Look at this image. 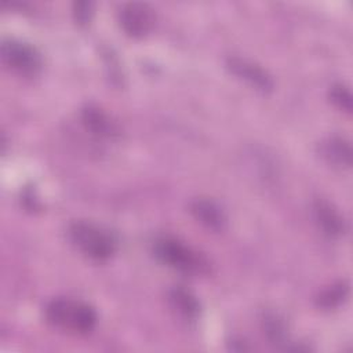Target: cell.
<instances>
[{
	"mask_svg": "<svg viewBox=\"0 0 353 353\" xmlns=\"http://www.w3.org/2000/svg\"><path fill=\"white\" fill-rule=\"evenodd\" d=\"M47 321L70 334H87L97 324V313L88 303L72 298H55L46 306Z\"/></svg>",
	"mask_w": 353,
	"mask_h": 353,
	"instance_id": "cell-1",
	"label": "cell"
},
{
	"mask_svg": "<svg viewBox=\"0 0 353 353\" xmlns=\"http://www.w3.org/2000/svg\"><path fill=\"white\" fill-rule=\"evenodd\" d=\"M68 234L72 244L91 259L105 261L116 251L117 243L114 236L92 222L76 221L70 223Z\"/></svg>",
	"mask_w": 353,
	"mask_h": 353,
	"instance_id": "cell-2",
	"label": "cell"
},
{
	"mask_svg": "<svg viewBox=\"0 0 353 353\" xmlns=\"http://www.w3.org/2000/svg\"><path fill=\"white\" fill-rule=\"evenodd\" d=\"M154 255L164 265L185 274H205L210 270L208 261L196 250L174 237H161L153 247Z\"/></svg>",
	"mask_w": 353,
	"mask_h": 353,
	"instance_id": "cell-3",
	"label": "cell"
},
{
	"mask_svg": "<svg viewBox=\"0 0 353 353\" xmlns=\"http://www.w3.org/2000/svg\"><path fill=\"white\" fill-rule=\"evenodd\" d=\"M1 59L14 72L22 76H34L41 68L40 54L32 46L15 40L6 39L1 43Z\"/></svg>",
	"mask_w": 353,
	"mask_h": 353,
	"instance_id": "cell-4",
	"label": "cell"
},
{
	"mask_svg": "<svg viewBox=\"0 0 353 353\" xmlns=\"http://www.w3.org/2000/svg\"><path fill=\"white\" fill-rule=\"evenodd\" d=\"M119 21L127 34L141 37L154 25V12L148 4L127 3L120 8Z\"/></svg>",
	"mask_w": 353,
	"mask_h": 353,
	"instance_id": "cell-5",
	"label": "cell"
},
{
	"mask_svg": "<svg viewBox=\"0 0 353 353\" xmlns=\"http://www.w3.org/2000/svg\"><path fill=\"white\" fill-rule=\"evenodd\" d=\"M228 68L237 77L245 80L252 87H255L261 91H269L273 87V81H272L270 76L263 69H261L259 66H256L252 62L233 57V58H229Z\"/></svg>",
	"mask_w": 353,
	"mask_h": 353,
	"instance_id": "cell-6",
	"label": "cell"
},
{
	"mask_svg": "<svg viewBox=\"0 0 353 353\" xmlns=\"http://www.w3.org/2000/svg\"><path fill=\"white\" fill-rule=\"evenodd\" d=\"M313 211L319 226L324 230L325 234L335 237L345 232L343 218L330 203L317 200L313 205Z\"/></svg>",
	"mask_w": 353,
	"mask_h": 353,
	"instance_id": "cell-7",
	"label": "cell"
},
{
	"mask_svg": "<svg viewBox=\"0 0 353 353\" xmlns=\"http://www.w3.org/2000/svg\"><path fill=\"white\" fill-rule=\"evenodd\" d=\"M320 152H321V156L328 163H332L341 167L350 165L352 149H350V143L343 138H336V137L328 138L321 143Z\"/></svg>",
	"mask_w": 353,
	"mask_h": 353,
	"instance_id": "cell-8",
	"label": "cell"
},
{
	"mask_svg": "<svg viewBox=\"0 0 353 353\" xmlns=\"http://www.w3.org/2000/svg\"><path fill=\"white\" fill-rule=\"evenodd\" d=\"M83 121L94 134L101 137L113 138L119 135V128L116 123H113L103 112H101L98 108L88 106L83 110Z\"/></svg>",
	"mask_w": 353,
	"mask_h": 353,
	"instance_id": "cell-9",
	"label": "cell"
},
{
	"mask_svg": "<svg viewBox=\"0 0 353 353\" xmlns=\"http://www.w3.org/2000/svg\"><path fill=\"white\" fill-rule=\"evenodd\" d=\"M190 210L193 212V215L201 222L204 223L207 228L219 230L223 228L225 225V216L223 212L221 211V208L208 200H196L192 203Z\"/></svg>",
	"mask_w": 353,
	"mask_h": 353,
	"instance_id": "cell-10",
	"label": "cell"
},
{
	"mask_svg": "<svg viewBox=\"0 0 353 353\" xmlns=\"http://www.w3.org/2000/svg\"><path fill=\"white\" fill-rule=\"evenodd\" d=\"M170 301L172 306L186 317H194L199 313L200 305L197 299L183 288H172L170 291Z\"/></svg>",
	"mask_w": 353,
	"mask_h": 353,
	"instance_id": "cell-11",
	"label": "cell"
},
{
	"mask_svg": "<svg viewBox=\"0 0 353 353\" xmlns=\"http://www.w3.org/2000/svg\"><path fill=\"white\" fill-rule=\"evenodd\" d=\"M330 98L331 101L342 110L350 112L352 110V95L347 87L343 84H335L331 87L330 91Z\"/></svg>",
	"mask_w": 353,
	"mask_h": 353,
	"instance_id": "cell-12",
	"label": "cell"
},
{
	"mask_svg": "<svg viewBox=\"0 0 353 353\" xmlns=\"http://www.w3.org/2000/svg\"><path fill=\"white\" fill-rule=\"evenodd\" d=\"M347 295V285L345 284H338V285H334L331 287L330 290H327L321 298H320V303L323 306H335L338 305L345 296Z\"/></svg>",
	"mask_w": 353,
	"mask_h": 353,
	"instance_id": "cell-13",
	"label": "cell"
}]
</instances>
